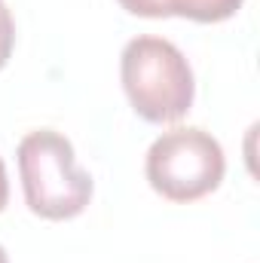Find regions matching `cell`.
I'll list each match as a JSON object with an SVG mask.
<instances>
[{"mask_svg":"<svg viewBox=\"0 0 260 263\" xmlns=\"http://www.w3.org/2000/svg\"><path fill=\"white\" fill-rule=\"evenodd\" d=\"M227 172L224 147L205 129L181 126L162 132L144 159L150 187L169 202H196L220 187Z\"/></svg>","mask_w":260,"mask_h":263,"instance_id":"obj_3","label":"cell"},{"mask_svg":"<svg viewBox=\"0 0 260 263\" xmlns=\"http://www.w3.org/2000/svg\"><path fill=\"white\" fill-rule=\"evenodd\" d=\"M120 80L129 95L132 110L147 123H175L193 107V70L172 40H129L120 55Z\"/></svg>","mask_w":260,"mask_h":263,"instance_id":"obj_1","label":"cell"},{"mask_svg":"<svg viewBox=\"0 0 260 263\" xmlns=\"http://www.w3.org/2000/svg\"><path fill=\"white\" fill-rule=\"evenodd\" d=\"M6 199H9V181H6V165L0 159V211L6 208Z\"/></svg>","mask_w":260,"mask_h":263,"instance_id":"obj_7","label":"cell"},{"mask_svg":"<svg viewBox=\"0 0 260 263\" xmlns=\"http://www.w3.org/2000/svg\"><path fill=\"white\" fill-rule=\"evenodd\" d=\"M0 263H9V257H6V251H3V245H0Z\"/></svg>","mask_w":260,"mask_h":263,"instance_id":"obj_8","label":"cell"},{"mask_svg":"<svg viewBox=\"0 0 260 263\" xmlns=\"http://www.w3.org/2000/svg\"><path fill=\"white\" fill-rule=\"evenodd\" d=\"M120 6L141 18H169V0H120Z\"/></svg>","mask_w":260,"mask_h":263,"instance_id":"obj_5","label":"cell"},{"mask_svg":"<svg viewBox=\"0 0 260 263\" xmlns=\"http://www.w3.org/2000/svg\"><path fill=\"white\" fill-rule=\"evenodd\" d=\"M18 178L28 208L43 220H70L92 199V175L77 165L73 144L52 129L28 132L18 141Z\"/></svg>","mask_w":260,"mask_h":263,"instance_id":"obj_2","label":"cell"},{"mask_svg":"<svg viewBox=\"0 0 260 263\" xmlns=\"http://www.w3.org/2000/svg\"><path fill=\"white\" fill-rule=\"evenodd\" d=\"M0 6H3V0H0Z\"/></svg>","mask_w":260,"mask_h":263,"instance_id":"obj_9","label":"cell"},{"mask_svg":"<svg viewBox=\"0 0 260 263\" xmlns=\"http://www.w3.org/2000/svg\"><path fill=\"white\" fill-rule=\"evenodd\" d=\"M245 0H169V15H181L199 25L227 22L242 9Z\"/></svg>","mask_w":260,"mask_h":263,"instance_id":"obj_4","label":"cell"},{"mask_svg":"<svg viewBox=\"0 0 260 263\" xmlns=\"http://www.w3.org/2000/svg\"><path fill=\"white\" fill-rule=\"evenodd\" d=\"M12 46H15V22H12V12H9L6 3H3V6H0V70L9 62Z\"/></svg>","mask_w":260,"mask_h":263,"instance_id":"obj_6","label":"cell"}]
</instances>
